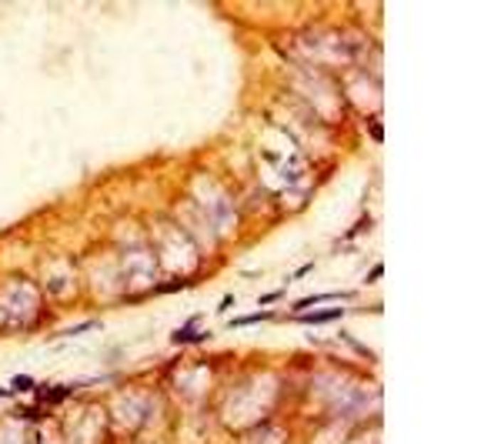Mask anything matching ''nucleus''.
Instances as JSON below:
<instances>
[{"label": "nucleus", "mask_w": 501, "mask_h": 444, "mask_svg": "<svg viewBox=\"0 0 501 444\" xmlns=\"http://www.w3.org/2000/svg\"><path fill=\"white\" fill-rule=\"evenodd\" d=\"M344 317V307H325V311H305V314H297V324H331V321H341Z\"/></svg>", "instance_id": "obj_1"}, {"label": "nucleus", "mask_w": 501, "mask_h": 444, "mask_svg": "<svg viewBox=\"0 0 501 444\" xmlns=\"http://www.w3.org/2000/svg\"><path fill=\"white\" fill-rule=\"evenodd\" d=\"M351 291H338V294H315V297H305V301H295V314H305L311 311L315 304H325V301H348Z\"/></svg>", "instance_id": "obj_2"}, {"label": "nucleus", "mask_w": 501, "mask_h": 444, "mask_svg": "<svg viewBox=\"0 0 501 444\" xmlns=\"http://www.w3.org/2000/svg\"><path fill=\"white\" fill-rule=\"evenodd\" d=\"M261 321H278V314L268 311V307H261V311H254V314H241V317H234V321H228V327H231V331H238V327L261 324Z\"/></svg>", "instance_id": "obj_3"}, {"label": "nucleus", "mask_w": 501, "mask_h": 444, "mask_svg": "<svg viewBox=\"0 0 501 444\" xmlns=\"http://www.w3.org/2000/svg\"><path fill=\"white\" fill-rule=\"evenodd\" d=\"M94 327H100V321H88V324H77V327H70V331H64V337L84 334V331H94Z\"/></svg>", "instance_id": "obj_4"}, {"label": "nucleus", "mask_w": 501, "mask_h": 444, "mask_svg": "<svg viewBox=\"0 0 501 444\" xmlns=\"http://www.w3.org/2000/svg\"><path fill=\"white\" fill-rule=\"evenodd\" d=\"M33 388H37V381L33 378H23V374L21 378H14V391H33Z\"/></svg>", "instance_id": "obj_5"}, {"label": "nucleus", "mask_w": 501, "mask_h": 444, "mask_svg": "<svg viewBox=\"0 0 501 444\" xmlns=\"http://www.w3.org/2000/svg\"><path fill=\"white\" fill-rule=\"evenodd\" d=\"M281 297H284V291H274V294H261V307H268V304H278V301H281Z\"/></svg>", "instance_id": "obj_6"}, {"label": "nucleus", "mask_w": 501, "mask_h": 444, "mask_svg": "<svg viewBox=\"0 0 501 444\" xmlns=\"http://www.w3.org/2000/svg\"><path fill=\"white\" fill-rule=\"evenodd\" d=\"M311 268H315V264H305V268H297V271L291 274V281H301V278H307V274H311Z\"/></svg>", "instance_id": "obj_7"}, {"label": "nucleus", "mask_w": 501, "mask_h": 444, "mask_svg": "<svg viewBox=\"0 0 501 444\" xmlns=\"http://www.w3.org/2000/svg\"><path fill=\"white\" fill-rule=\"evenodd\" d=\"M381 274H384V268H381V264H374V271H371L368 278H364V284H374L378 278H381Z\"/></svg>", "instance_id": "obj_8"}, {"label": "nucleus", "mask_w": 501, "mask_h": 444, "mask_svg": "<svg viewBox=\"0 0 501 444\" xmlns=\"http://www.w3.org/2000/svg\"><path fill=\"white\" fill-rule=\"evenodd\" d=\"M231 304H234V294H228V297H224V301H221V304H218V311H228Z\"/></svg>", "instance_id": "obj_9"}, {"label": "nucleus", "mask_w": 501, "mask_h": 444, "mask_svg": "<svg viewBox=\"0 0 501 444\" xmlns=\"http://www.w3.org/2000/svg\"><path fill=\"white\" fill-rule=\"evenodd\" d=\"M4 394H7V398H11V391H7V388H0V398H4Z\"/></svg>", "instance_id": "obj_10"}]
</instances>
